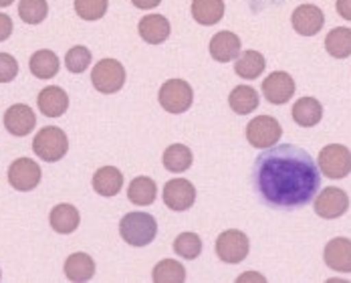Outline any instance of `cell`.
Instances as JSON below:
<instances>
[{
  "instance_id": "6da1fadb",
  "label": "cell",
  "mask_w": 351,
  "mask_h": 283,
  "mask_svg": "<svg viewBox=\"0 0 351 283\" xmlns=\"http://www.w3.org/2000/svg\"><path fill=\"white\" fill-rule=\"evenodd\" d=\"M252 182L267 205L299 209L315 199L321 174L309 152L293 144H281L267 148L256 158Z\"/></svg>"
},
{
  "instance_id": "7a4b0ae2",
  "label": "cell",
  "mask_w": 351,
  "mask_h": 283,
  "mask_svg": "<svg viewBox=\"0 0 351 283\" xmlns=\"http://www.w3.org/2000/svg\"><path fill=\"white\" fill-rule=\"evenodd\" d=\"M119 235L132 247H145L158 235L156 218L147 212H128L119 220Z\"/></svg>"
},
{
  "instance_id": "3957f363",
  "label": "cell",
  "mask_w": 351,
  "mask_h": 283,
  "mask_svg": "<svg viewBox=\"0 0 351 283\" xmlns=\"http://www.w3.org/2000/svg\"><path fill=\"white\" fill-rule=\"evenodd\" d=\"M33 150L35 154L45 160V162H57L61 160L67 150H69V140L65 136V132L57 126H47L43 128L33 140Z\"/></svg>"
},
{
  "instance_id": "277c9868",
  "label": "cell",
  "mask_w": 351,
  "mask_h": 283,
  "mask_svg": "<svg viewBox=\"0 0 351 283\" xmlns=\"http://www.w3.org/2000/svg\"><path fill=\"white\" fill-rule=\"evenodd\" d=\"M319 170L331 180L346 178L351 172L350 148L341 144H329L319 152Z\"/></svg>"
},
{
  "instance_id": "5b68a950",
  "label": "cell",
  "mask_w": 351,
  "mask_h": 283,
  "mask_svg": "<svg viewBox=\"0 0 351 283\" xmlns=\"http://www.w3.org/2000/svg\"><path fill=\"white\" fill-rule=\"evenodd\" d=\"M160 106L170 113H184L194 102V91L188 81L170 79L160 87Z\"/></svg>"
},
{
  "instance_id": "8992f818",
  "label": "cell",
  "mask_w": 351,
  "mask_h": 283,
  "mask_svg": "<svg viewBox=\"0 0 351 283\" xmlns=\"http://www.w3.org/2000/svg\"><path fill=\"white\" fill-rule=\"evenodd\" d=\"M91 83L99 93H117L125 83V69L115 59H101L91 71Z\"/></svg>"
},
{
  "instance_id": "52a82bcc",
  "label": "cell",
  "mask_w": 351,
  "mask_h": 283,
  "mask_svg": "<svg viewBox=\"0 0 351 283\" xmlns=\"http://www.w3.org/2000/svg\"><path fill=\"white\" fill-rule=\"evenodd\" d=\"M281 124L271 115H258V117L250 120L246 126V140L250 142V146H254L258 150H267V148L275 146L281 140Z\"/></svg>"
},
{
  "instance_id": "ba28073f",
  "label": "cell",
  "mask_w": 351,
  "mask_h": 283,
  "mask_svg": "<svg viewBox=\"0 0 351 283\" xmlns=\"http://www.w3.org/2000/svg\"><path fill=\"white\" fill-rule=\"evenodd\" d=\"M248 249H250L248 237L243 231H237V229L224 231L216 239V255L224 263H241V261H245L246 255H248Z\"/></svg>"
},
{
  "instance_id": "9c48e42d",
  "label": "cell",
  "mask_w": 351,
  "mask_h": 283,
  "mask_svg": "<svg viewBox=\"0 0 351 283\" xmlns=\"http://www.w3.org/2000/svg\"><path fill=\"white\" fill-rule=\"evenodd\" d=\"M313 209L321 218H339L350 209V196L346 190L329 186L323 192H319V196L313 203Z\"/></svg>"
},
{
  "instance_id": "30bf717a",
  "label": "cell",
  "mask_w": 351,
  "mask_h": 283,
  "mask_svg": "<svg viewBox=\"0 0 351 283\" xmlns=\"http://www.w3.org/2000/svg\"><path fill=\"white\" fill-rule=\"evenodd\" d=\"M8 182L14 190L29 192L40 182V166L31 158H19L8 168Z\"/></svg>"
},
{
  "instance_id": "8fae6325",
  "label": "cell",
  "mask_w": 351,
  "mask_h": 283,
  "mask_svg": "<svg viewBox=\"0 0 351 283\" xmlns=\"http://www.w3.org/2000/svg\"><path fill=\"white\" fill-rule=\"evenodd\" d=\"M263 95L267 98L269 104L282 106L295 95V81L289 73L275 71L263 81Z\"/></svg>"
},
{
  "instance_id": "7c38bea8",
  "label": "cell",
  "mask_w": 351,
  "mask_h": 283,
  "mask_svg": "<svg viewBox=\"0 0 351 283\" xmlns=\"http://www.w3.org/2000/svg\"><path fill=\"white\" fill-rule=\"evenodd\" d=\"M194 201H196V188L192 182H188L184 178L170 180L164 188V203L172 211H188L194 205Z\"/></svg>"
},
{
  "instance_id": "4fadbf2b",
  "label": "cell",
  "mask_w": 351,
  "mask_h": 283,
  "mask_svg": "<svg viewBox=\"0 0 351 283\" xmlns=\"http://www.w3.org/2000/svg\"><path fill=\"white\" fill-rule=\"evenodd\" d=\"M291 23H293L295 33H299L301 36H313L323 29L325 16H323V10L315 4H301L295 8Z\"/></svg>"
},
{
  "instance_id": "5bb4252c",
  "label": "cell",
  "mask_w": 351,
  "mask_h": 283,
  "mask_svg": "<svg viewBox=\"0 0 351 283\" xmlns=\"http://www.w3.org/2000/svg\"><path fill=\"white\" fill-rule=\"evenodd\" d=\"M36 126L35 111L25 104H14L4 111V128L12 136H29Z\"/></svg>"
},
{
  "instance_id": "9a60e30c",
  "label": "cell",
  "mask_w": 351,
  "mask_h": 283,
  "mask_svg": "<svg viewBox=\"0 0 351 283\" xmlns=\"http://www.w3.org/2000/svg\"><path fill=\"white\" fill-rule=\"evenodd\" d=\"M325 265L339 271V273H351V241L346 237L331 239L325 251H323Z\"/></svg>"
},
{
  "instance_id": "2e32d148",
  "label": "cell",
  "mask_w": 351,
  "mask_h": 283,
  "mask_svg": "<svg viewBox=\"0 0 351 283\" xmlns=\"http://www.w3.org/2000/svg\"><path fill=\"white\" fill-rule=\"evenodd\" d=\"M38 109L47 117H59L69 109V95L65 89L51 85L38 93Z\"/></svg>"
},
{
  "instance_id": "e0dca14e",
  "label": "cell",
  "mask_w": 351,
  "mask_h": 283,
  "mask_svg": "<svg viewBox=\"0 0 351 283\" xmlns=\"http://www.w3.org/2000/svg\"><path fill=\"white\" fill-rule=\"evenodd\" d=\"M210 55L214 61L228 63L241 55V38L230 31H220L212 36Z\"/></svg>"
},
{
  "instance_id": "ac0fdd59",
  "label": "cell",
  "mask_w": 351,
  "mask_h": 283,
  "mask_svg": "<svg viewBox=\"0 0 351 283\" xmlns=\"http://www.w3.org/2000/svg\"><path fill=\"white\" fill-rule=\"evenodd\" d=\"M140 36L149 45H162L170 36V23L162 14H147L138 25Z\"/></svg>"
},
{
  "instance_id": "d6986e66",
  "label": "cell",
  "mask_w": 351,
  "mask_h": 283,
  "mask_svg": "<svg viewBox=\"0 0 351 283\" xmlns=\"http://www.w3.org/2000/svg\"><path fill=\"white\" fill-rule=\"evenodd\" d=\"M123 186V174L119 168L106 166L93 174V190L101 196H115Z\"/></svg>"
},
{
  "instance_id": "ffe728a7",
  "label": "cell",
  "mask_w": 351,
  "mask_h": 283,
  "mask_svg": "<svg viewBox=\"0 0 351 283\" xmlns=\"http://www.w3.org/2000/svg\"><path fill=\"white\" fill-rule=\"evenodd\" d=\"M65 275L71 282H89L95 275V261L87 253H73L65 261Z\"/></svg>"
},
{
  "instance_id": "44dd1931",
  "label": "cell",
  "mask_w": 351,
  "mask_h": 283,
  "mask_svg": "<svg viewBox=\"0 0 351 283\" xmlns=\"http://www.w3.org/2000/svg\"><path fill=\"white\" fill-rule=\"evenodd\" d=\"M51 227L55 233H61V235H69L73 233L79 223H81V216H79V211L73 207V205H57L53 211H51Z\"/></svg>"
},
{
  "instance_id": "7402d4cb",
  "label": "cell",
  "mask_w": 351,
  "mask_h": 283,
  "mask_svg": "<svg viewBox=\"0 0 351 283\" xmlns=\"http://www.w3.org/2000/svg\"><path fill=\"white\" fill-rule=\"evenodd\" d=\"M192 16L196 23L206 25V27L220 23L224 16V0H194Z\"/></svg>"
},
{
  "instance_id": "603a6c76",
  "label": "cell",
  "mask_w": 351,
  "mask_h": 283,
  "mask_svg": "<svg viewBox=\"0 0 351 283\" xmlns=\"http://www.w3.org/2000/svg\"><path fill=\"white\" fill-rule=\"evenodd\" d=\"M323 117V106L315 98H301L293 106V120L303 128H313Z\"/></svg>"
},
{
  "instance_id": "cb8c5ba5",
  "label": "cell",
  "mask_w": 351,
  "mask_h": 283,
  "mask_svg": "<svg viewBox=\"0 0 351 283\" xmlns=\"http://www.w3.org/2000/svg\"><path fill=\"white\" fill-rule=\"evenodd\" d=\"M29 67H31V73L38 79H53L59 73L61 63H59V57L53 51L43 49V51H36L35 55L31 57Z\"/></svg>"
},
{
  "instance_id": "d4e9b609",
  "label": "cell",
  "mask_w": 351,
  "mask_h": 283,
  "mask_svg": "<svg viewBox=\"0 0 351 283\" xmlns=\"http://www.w3.org/2000/svg\"><path fill=\"white\" fill-rule=\"evenodd\" d=\"M156 194H158V186L149 177L134 178L128 188V199L138 207H149L156 201Z\"/></svg>"
},
{
  "instance_id": "484cf974",
  "label": "cell",
  "mask_w": 351,
  "mask_h": 283,
  "mask_svg": "<svg viewBox=\"0 0 351 283\" xmlns=\"http://www.w3.org/2000/svg\"><path fill=\"white\" fill-rule=\"evenodd\" d=\"M228 104L232 107V111H237L239 115H248L258 107V93L254 87L248 85H239L230 91L228 95Z\"/></svg>"
},
{
  "instance_id": "4316f807",
  "label": "cell",
  "mask_w": 351,
  "mask_h": 283,
  "mask_svg": "<svg viewBox=\"0 0 351 283\" xmlns=\"http://www.w3.org/2000/svg\"><path fill=\"white\" fill-rule=\"evenodd\" d=\"M325 49L335 59H346L351 55V29L337 27L325 36Z\"/></svg>"
},
{
  "instance_id": "83f0119b",
  "label": "cell",
  "mask_w": 351,
  "mask_h": 283,
  "mask_svg": "<svg viewBox=\"0 0 351 283\" xmlns=\"http://www.w3.org/2000/svg\"><path fill=\"white\" fill-rule=\"evenodd\" d=\"M265 57L258 53V51H245L237 57V63H234V71L239 77L243 79H256L263 71H265Z\"/></svg>"
},
{
  "instance_id": "f1b7e54d",
  "label": "cell",
  "mask_w": 351,
  "mask_h": 283,
  "mask_svg": "<svg viewBox=\"0 0 351 283\" xmlns=\"http://www.w3.org/2000/svg\"><path fill=\"white\" fill-rule=\"evenodd\" d=\"M164 166L170 172H184L192 166V150L184 144H172L166 152H164Z\"/></svg>"
},
{
  "instance_id": "f546056e",
  "label": "cell",
  "mask_w": 351,
  "mask_h": 283,
  "mask_svg": "<svg viewBox=\"0 0 351 283\" xmlns=\"http://www.w3.org/2000/svg\"><path fill=\"white\" fill-rule=\"evenodd\" d=\"M156 283H182L186 280V269L174 259H162L152 273Z\"/></svg>"
},
{
  "instance_id": "4dcf8cb0",
  "label": "cell",
  "mask_w": 351,
  "mask_h": 283,
  "mask_svg": "<svg viewBox=\"0 0 351 283\" xmlns=\"http://www.w3.org/2000/svg\"><path fill=\"white\" fill-rule=\"evenodd\" d=\"M49 14V4L47 0H21L19 4V16L27 25H38L47 19Z\"/></svg>"
},
{
  "instance_id": "1f68e13d",
  "label": "cell",
  "mask_w": 351,
  "mask_h": 283,
  "mask_svg": "<svg viewBox=\"0 0 351 283\" xmlns=\"http://www.w3.org/2000/svg\"><path fill=\"white\" fill-rule=\"evenodd\" d=\"M174 251L182 259H196L202 253V241L196 233H182L176 237Z\"/></svg>"
},
{
  "instance_id": "d6a6232c",
  "label": "cell",
  "mask_w": 351,
  "mask_h": 283,
  "mask_svg": "<svg viewBox=\"0 0 351 283\" xmlns=\"http://www.w3.org/2000/svg\"><path fill=\"white\" fill-rule=\"evenodd\" d=\"M107 0H75V12L83 21H99L107 12Z\"/></svg>"
},
{
  "instance_id": "836d02e7",
  "label": "cell",
  "mask_w": 351,
  "mask_h": 283,
  "mask_svg": "<svg viewBox=\"0 0 351 283\" xmlns=\"http://www.w3.org/2000/svg\"><path fill=\"white\" fill-rule=\"evenodd\" d=\"M91 57L93 55H91V51L87 47L77 45V47L69 49V53L65 55V65H67V69L71 73H83L91 65Z\"/></svg>"
},
{
  "instance_id": "e575fe53",
  "label": "cell",
  "mask_w": 351,
  "mask_h": 283,
  "mask_svg": "<svg viewBox=\"0 0 351 283\" xmlns=\"http://www.w3.org/2000/svg\"><path fill=\"white\" fill-rule=\"evenodd\" d=\"M19 75V63L12 55L0 53V83H10Z\"/></svg>"
},
{
  "instance_id": "d590c367",
  "label": "cell",
  "mask_w": 351,
  "mask_h": 283,
  "mask_svg": "<svg viewBox=\"0 0 351 283\" xmlns=\"http://www.w3.org/2000/svg\"><path fill=\"white\" fill-rule=\"evenodd\" d=\"M12 35V19L4 12H0V43Z\"/></svg>"
},
{
  "instance_id": "8d00e7d4",
  "label": "cell",
  "mask_w": 351,
  "mask_h": 283,
  "mask_svg": "<svg viewBox=\"0 0 351 283\" xmlns=\"http://www.w3.org/2000/svg\"><path fill=\"white\" fill-rule=\"evenodd\" d=\"M337 12H339V16L341 19H346V21H351V0H337Z\"/></svg>"
},
{
  "instance_id": "74e56055",
  "label": "cell",
  "mask_w": 351,
  "mask_h": 283,
  "mask_svg": "<svg viewBox=\"0 0 351 283\" xmlns=\"http://www.w3.org/2000/svg\"><path fill=\"white\" fill-rule=\"evenodd\" d=\"M134 6H138L141 10H149V8H156L162 0H132Z\"/></svg>"
},
{
  "instance_id": "f35d334b",
  "label": "cell",
  "mask_w": 351,
  "mask_h": 283,
  "mask_svg": "<svg viewBox=\"0 0 351 283\" xmlns=\"http://www.w3.org/2000/svg\"><path fill=\"white\" fill-rule=\"evenodd\" d=\"M246 280H256V282H265V278H263V275H258V273H245V275H241V278H239V282H241V283L246 282Z\"/></svg>"
},
{
  "instance_id": "ab89813d",
  "label": "cell",
  "mask_w": 351,
  "mask_h": 283,
  "mask_svg": "<svg viewBox=\"0 0 351 283\" xmlns=\"http://www.w3.org/2000/svg\"><path fill=\"white\" fill-rule=\"evenodd\" d=\"M14 0H0V6H10Z\"/></svg>"
},
{
  "instance_id": "60d3db41",
  "label": "cell",
  "mask_w": 351,
  "mask_h": 283,
  "mask_svg": "<svg viewBox=\"0 0 351 283\" xmlns=\"http://www.w3.org/2000/svg\"><path fill=\"white\" fill-rule=\"evenodd\" d=\"M0 278H2V271H0Z\"/></svg>"
}]
</instances>
